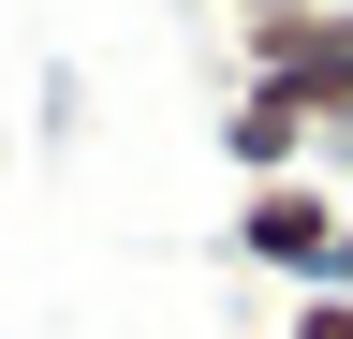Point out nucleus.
Returning <instances> with one entry per match:
<instances>
[{
  "instance_id": "f257e3e1",
  "label": "nucleus",
  "mask_w": 353,
  "mask_h": 339,
  "mask_svg": "<svg viewBox=\"0 0 353 339\" xmlns=\"http://www.w3.org/2000/svg\"><path fill=\"white\" fill-rule=\"evenodd\" d=\"M236 89H280L339 133L353 118V0H294V15H236Z\"/></svg>"
},
{
  "instance_id": "f03ea898",
  "label": "nucleus",
  "mask_w": 353,
  "mask_h": 339,
  "mask_svg": "<svg viewBox=\"0 0 353 339\" xmlns=\"http://www.w3.org/2000/svg\"><path fill=\"white\" fill-rule=\"evenodd\" d=\"M236 266L294 280V295H353V206H339V177H280V192H236Z\"/></svg>"
},
{
  "instance_id": "7ed1b4c3",
  "label": "nucleus",
  "mask_w": 353,
  "mask_h": 339,
  "mask_svg": "<svg viewBox=\"0 0 353 339\" xmlns=\"http://www.w3.org/2000/svg\"><path fill=\"white\" fill-rule=\"evenodd\" d=\"M221 162H236V192L324 177V118H309V104H280V89H236V104H221Z\"/></svg>"
},
{
  "instance_id": "20e7f679",
  "label": "nucleus",
  "mask_w": 353,
  "mask_h": 339,
  "mask_svg": "<svg viewBox=\"0 0 353 339\" xmlns=\"http://www.w3.org/2000/svg\"><path fill=\"white\" fill-rule=\"evenodd\" d=\"M280 339H353V295H294V310H280Z\"/></svg>"
},
{
  "instance_id": "39448f33",
  "label": "nucleus",
  "mask_w": 353,
  "mask_h": 339,
  "mask_svg": "<svg viewBox=\"0 0 353 339\" xmlns=\"http://www.w3.org/2000/svg\"><path fill=\"white\" fill-rule=\"evenodd\" d=\"M221 15H294V0H221Z\"/></svg>"
}]
</instances>
